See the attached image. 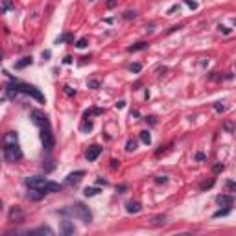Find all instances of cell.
I'll return each instance as SVG.
<instances>
[{
	"instance_id": "6da1fadb",
	"label": "cell",
	"mask_w": 236,
	"mask_h": 236,
	"mask_svg": "<svg viewBox=\"0 0 236 236\" xmlns=\"http://www.w3.org/2000/svg\"><path fill=\"white\" fill-rule=\"evenodd\" d=\"M4 90H6V96H7V98H15L18 92H22V94H28V96L35 98L39 103H44V96L41 94V90H39L37 87L28 85V83H20V81H17V79H11V83H7V85L4 87Z\"/></svg>"
},
{
	"instance_id": "7a4b0ae2",
	"label": "cell",
	"mask_w": 236,
	"mask_h": 236,
	"mask_svg": "<svg viewBox=\"0 0 236 236\" xmlns=\"http://www.w3.org/2000/svg\"><path fill=\"white\" fill-rule=\"evenodd\" d=\"M57 214L61 216H72V218H79L83 223H90L92 222V212L89 210V207H85L83 203H74L70 207H65L61 210H57Z\"/></svg>"
},
{
	"instance_id": "3957f363",
	"label": "cell",
	"mask_w": 236,
	"mask_h": 236,
	"mask_svg": "<svg viewBox=\"0 0 236 236\" xmlns=\"http://www.w3.org/2000/svg\"><path fill=\"white\" fill-rule=\"evenodd\" d=\"M2 153H4L6 162H17L22 159V150H20L18 142H4Z\"/></svg>"
},
{
	"instance_id": "277c9868",
	"label": "cell",
	"mask_w": 236,
	"mask_h": 236,
	"mask_svg": "<svg viewBox=\"0 0 236 236\" xmlns=\"http://www.w3.org/2000/svg\"><path fill=\"white\" fill-rule=\"evenodd\" d=\"M41 138H42L44 151L50 155V153H52V150H54V144H55V140H54V133H52V127H50V126L41 127Z\"/></svg>"
},
{
	"instance_id": "5b68a950",
	"label": "cell",
	"mask_w": 236,
	"mask_h": 236,
	"mask_svg": "<svg viewBox=\"0 0 236 236\" xmlns=\"http://www.w3.org/2000/svg\"><path fill=\"white\" fill-rule=\"evenodd\" d=\"M46 181L48 179H44V177H41V175H31V177H26L24 179V185L28 186V188H42L44 185H46Z\"/></svg>"
},
{
	"instance_id": "8992f818",
	"label": "cell",
	"mask_w": 236,
	"mask_h": 236,
	"mask_svg": "<svg viewBox=\"0 0 236 236\" xmlns=\"http://www.w3.org/2000/svg\"><path fill=\"white\" fill-rule=\"evenodd\" d=\"M83 175H85V172H83V170H78V172H72V174H68V175H66V179H65V186H72V185H78V183L83 179Z\"/></svg>"
},
{
	"instance_id": "52a82bcc",
	"label": "cell",
	"mask_w": 236,
	"mask_h": 236,
	"mask_svg": "<svg viewBox=\"0 0 236 236\" xmlns=\"http://www.w3.org/2000/svg\"><path fill=\"white\" fill-rule=\"evenodd\" d=\"M100 155H102V146H96V144H94V146H90V148L85 151V157H87V161H89V162H94Z\"/></svg>"
},
{
	"instance_id": "ba28073f",
	"label": "cell",
	"mask_w": 236,
	"mask_h": 236,
	"mask_svg": "<svg viewBox=\"0 0 236 236\" xmlns=\"http://www.w3.org/2000/svg\"><path fill=\"white\" fill-rule=\"evenodd\" d=\"M44 196H46V194H44L42 190H39V188H30V192L26 194V198H28L30 201H41Z\"/></svg>"
},
{
	"instance_id": "9c48e42d",
	"label": "cell",
	"mask_w": 236,
	"mask_h": 236,
	"mask_svg": "<svg viewBox=\"0 0 236 236\" xmlns=\"http://www.w3.org/2000/svg\"><path fill=\"white\" fill-rule=\"evenodd\" d=\"M216 203H218L220 207H233L234 198H233V196H227V194H222V196L216 198Z\"/></svg>"
},
{
	"instance_id": "30bf717a",
	"label": "cell",
	"mask_w": 236,
	"mask_h": 236,
	"mask_svg": "<svg viewBox=\"0 0 236 236\" xmlns=\"http://www.w3.org/2000/svg\"><path fill=\"white\" fill-rule=\"evenodd\" d=\"M76 233V227H74V223L70 222V220H65L63 223H61V234L68 236V234H74Z\"/></svg>"
},
{
	"instance_id": "8fae6325",
	"label": "cell",
	"mask_w": 236,
	"mask_h": 236,
	"mask_svg": "<svg viewBox=\"0 0 236 236\" xmlns=\"http://www.w3.org/2000/svg\"><path fill=\"white\" fill-rule=\"evenodd\" d=\"M140 209H142V205L138 201H127L126 203V210L129 214H137V212H140Z\"/></svg>"
},
{
	"instance_id": "7c38bea8",
	"label": "cell",
	"mask_w": 236,
	"mask_h": 236,
	"mask_svg": "<svg viewBox=\"0 0 236 236\" xmlns=\"http://www.w3.org/2000/svg\"><path fill=\"white\" fill-rule=\"evenodd\" d=\"M28 234H48V236H54V231L50 227H39V229H33V231H28Z\"/></svg>"
},
{
	"instance_id": "4fadbf2b",
	"label": "cell",
	"mask_w": 236,
	"mask_h": 236,
	"mask_svg": "<svg viewBox=\"0 0 236 236\" xmlns=\"http://www.w3.org/2000/svg\"><path fill=\"white\" fill-rule=\"evenodd\" d=\"M144 48H148V42L146 41H140V42H137L133 46H127V52H138V50H144Z\"/></svg>"
},
{
	"instance_id": "5bb4252c",
	"label": "cell",
	"mask_w": 236,
	"mask_h": 236,
	"mask_svg": "<svg viewBox=\"0 0 236 236\" xmlns=\"http://www.w3.org/2000/svg\"><path fill=\"white\" fill-rule=\"evenodd\" d=\"M31 63H33V59H31V57H22L20 61H17V63H15V68H26V66H28V65H31Z\"/></svg>"
},
{
	"instance_id": "9a60e30c",
	"label": "cell",
	"mask_w": 236,
	"mask_h": 236,
	"mask_svg": "<svg viewBox=\"0 0 236 236\" xmlns=\"http://www.w3.org/2000/svg\"><path fill=\"white\" fill-rule=\"evenodd\" d=\"M140 140H142L146 146H150V144H151V135H150V131H140Z\"/></svg>"
},
{
	"instance_id": "2e32d148",
	"label": "cell",
	"mask_w": 236,
	"mask_h": 236,
	"mask_svg": "<svg viewBox=\"0 0 236 236\" xmlns=\"http://www.w3.org/2000/svg\"><path fill=\"white\" fill-rule=\"evenodd\" d=\"M18 140V135H17V131H9L6 137H4V142H17Z\"/></svg>"
},
{
	"instance_id": "e0dca14e",
	"label": "cell",
	"mask_w": 236,
	"mask_h": 236,
	"mask_svg": "<svg viewBox=\"0 0 236 236\" xmlns=\"http://www.w3.org/2000/svg\"><path fill=\"white\" fill-rule=\"evenodd\" d=\"M234 129H236L234 122H231V120L223 122V131H225V133H234Z\"/></svg>"
},
{
	"instance_id": "ac0fdd59",
	"label": "cell",
	"mask_w": 236,
	"mask_h": 236,
	"mask_svg": "<svg viewBox=\"0 0 236 236\" xmlns=\"http://www.w3.org/2000/svg\"><path fill=\"white\" fill-rule=\"evenodd\" d=\"M92 114H103V109H98V107H94V109H90V111H85V118H90Z\"/></svg>"
},
{
	"instance_id": "d6986e66",
	"label": "cell",
	"mask_w": 236,
	"mask_h": 236,
	"mask_svg": "<svg viewBox=\"0 0 236 236\" xmlns=\"http://www.w3.org/2000/svg\"><path fill=\"white\" fill-rule=\"evenodd\" d=\"M135 150H137V140L129 138V140H127V144H126V151H129V153H131V151H135Z\"/></svg>"
},
{
	"instance_id": "ffe728a7",
	"label": "cell",
	"mask_w": 236,
	"mask_h": 236,
	"mask_svg": "<svg viewBox=\"0 0 236 236\" xmlns=\"http://www.w3.org/2000/svg\"><path fill=\"white\" fill-rule=\"evenodd\" d=\"M98 192H100V190H98V188H94V186H90V188H89V186H87V188H85V190H83V194H85V196H87V198H92V196H96V194H98Z\"/></svg>"
},
{
	"instance_id": "44dd1931",
	"label": "cell",
	"mask_w": 236,
	"mask_h": 236,
	"mask_svg": "<svg viewBox=\"0 0 236 236\" xmlns=\"http://www.w3.org/2000/svg\"><path fill=\"white\" fill-rule=\"evenodd\" d=\"M90 129H92V122H90L89 118H85V122L81 124V131H83V133H87V131H90Z\"/></svg>"
},
{
	"instance_id": "7402d4cb",
	"label": "cell",
	"mask_w": 236,
	"mask_h": 236,
	"mask_svg": "<svg viewBox=\"0 0 236 236\" xmlns=\"http://www.w3.org/2000/svg\"><path fill=\"white\" fill-rule=\"evenodd\" d=\"M225 188H227L229 192H236V181H233V179H227V181H225Z\"/></svg>"
},
{
	"instance_id": "603a6c76",
	"label": "cell",
	"mask_w": 236,
	"mask_h": 236,
	"mask_svg": "<svg viewBox=\"0 0 236 236\" xmlns=\"http://www.w3.org/2000/svg\"><path fill=\"white\" fill-rule=\"evenodd\" d=\"M87 44H89V39L87 37H81V39L76 41V48H85Z\"/></svg>"
},
{
	"instance_id": "cb8c5ba5",
	"label": "cell",
	"mask_w": 236,
	"mask_h": 236,
	"mask_svg": "<svg viewBox=\"0 0 236 236\" xmlns=\"http://www.w3.org/2000/svg\"><path fill=\"white\" fill-rule=\"evenodd\" d=\"M229 212H231V207H225V209H222V210L214 212V218H222V216H227Z\"/></svg>"
},
{
	"instance_id": "d4e9b609",
	"label": "cell",
	"mask_w": 236,
	"mask_h": 236,
	"mask_svg": "<svg viewBox=\"0 0 236 236\" xmlns=\"http://www.w3.org/2000/svg\"><path fill=\"white\" fill-rule=\"evenodd\" d=\"M15 216H20V218H22V212H20V209H15V207H13V209L9 210V220H15Z\"/></svg>"
},
{
	"instance_id": "484cf974",
	"label": "cell",
	"mask_w": 236,
	"mask_h": 236,
	"mask_svg": "<svg viewBox=\"0 0 236 236\" xmlns=\"http://www.w3.org/2000/svg\"><path fill=\"white\" fill-rule=\"evenodd\" d=\"M129 70H131L133 74H138V72L142 70V65H140V63H133V65L129 66Z\"/></svg>"
},
{
	"instance_id": "4316f807",
	"label": "cell",
	"mask_w": 236,
	"mask_h": 236,
	"mask_svg": "<svg viewBox=\"0 0 236 236\" xmlns=\"http://www.w3.org/2000/svg\"><path fill=\"white\" fill-rule=\"evenodd\" d=\"M87 85H89V89H100V81L98 79H89Z\"/></svg>"
},
{
	"instance_id": "83f0119b",
	"label": "cell",
	"mask_w": 236,
	"mask_h": 236,
	"mask_svg": "<svg viewBox=\"0 0 236 236\" xmlns=\"http://www.w3.org/2000/svg\"><path fill=\"white\" fill-rule=\"evenodd\" d=\"M135 17H137V11H126V13H124V18H126V20H131V18H135Z\"/></svg>"
},
{
	"instance_id": "f1b7e54d",
	"label": "cell",
	"mask_w": 236,
	"mask_h": 236,
	"mask_svg": "<svg viewBox=\"0 0 236 236\" xmlns=\"http://www.w3.org/2000/svg\"><path fill=\"white\" fill-rule=\"evenodd\" d=\"M214 111L216 113H225V105H222V102H218V103H214Z\"/></svg>"
},
{
	"instance_id": "f546056e",
	"label": "cell",
	"mask_w": 236,
	"mask_h": 236,
	"mask_svg": "<svg viewBox=\"0 0 236 236\" xmlns=\"http://www.w3.org/2000/svg\"><path fill=\"white\" fill-rule=\"evenodd\" d=\"M218 30H220V31H222L223 35H229V33H231V30H229V28H225V26H222V24L218 26Z\"/></svg>"
},
{
	"instance_id": "4dcf8cb0",
	"label": "cell",
	"mask_w": 236,
	"mask_h": 236,
	"mask_svg": "<svg viewBox=\"0 0 236 236\" xmlns=\"http://www.w3.org/2000/svg\"><path fill=\"white\" fill-rule=\"evenodd\" d=\"M205 159H207V155H205V153H201V151H199V153H196V161H199V162H203Z\"/></svg>"
},
{
	"instance_id": "1f68e13d",
	"label": "cell",
	"mask_w": 236,
	"mask_h": 236,
	"mask_svg": "<svg viewBox=\"0 0 236 236\" xmlns=\"http://www.w3.org/2000/svg\"><path fill=\"white\" fill-rule=\"evenodd\" d=\"M223 168H225L223 164H216V166L212 168V172H214V174H220V172H223Z\"/></svg>"
},
{
	"instance_id": "d6a6232c",
	"label": "cell",
	"mask_w": 236,
	"mask_h": 236,
	"mask_svg": "<svg viewBox=\"0 0 236 236\" xmlns=\"http://www.w3.org/2000/svg\"><path fill=\"white\" fill-rule=\"evenodd\" d=\"M164 220H166L164 216H159V218H155V220H153V225H161V223H164Z\"/></svg>"
},
{
	"instance_id": "836d02e7",
	"label": "cell",
	"mask_w": 236,
	"mask_h": 236,
	"mask_svg": "<svg viewBox=\"0 0 236 236\" xmlns=\"http://www.w3.org/2000/svg\"><path fill=\"white\" fill-rule=\"evenodd\" d=\"M65 92H66L68 96H74V94H76V89H72V87H65Z\"/></svg>"
},
{
	"instance_id": "e575fe53",
	"label": "cell",
	"mask_w": 236,
	"mask_h": 236,
	"mask_svg": "<svg viewBox=\"0 0 236 236\" xmlns=\"http://www.w3.org/2000/svg\"><path fill=\"white\" fill-rule=\"evenodd\" d=\"M186 2V6H190L192 9H198V2H194V0H185Z\"/></svg>"
},
{
	"instance_id": "d590c367",
	"label": "cell",
	"mask_w": 236,
	"mask_h": 236,
	"mask_svg": "<svg viewBox=\"0 0 236 236\" xmlns=\"http://www.w3.org/2000/svg\"><path fill=\"white\" fill-rule=\"evenodd\" d=\"M118 166H120V161H116V159H113V161H111V168H113V170H116Z\"/></svg>"
},
{
	"instance_id": "8d00e7d4",
	"label": "cell",
	"mask_w": 236,
	"mask_h": 236,
	"mask_svg": "<svg viewBox=\"0 0 236 236\" xmlns=\"http://www.w3.org/2000/svg\"><path fill=\"white\" fill-rule=\"evenodd\" d=\"M155 181L157 183H168V177L166 175H161V177H155Z\"/></svg>"
},
{
	"instance_id": "74e56055",
	"label": "cell",
	"mask_w": 236,
	"mask_h": 236,
	"mask_svg": "<svg viewBox=\"0 0 236 236\" xmlns=\"http://www.w3.org/2000/svg\"><path fill=\"white\" fill-rule=\"evenodd\" d=\"M124 107H126V102H124V100H120V102L116 103V109H124Z\"/></svg>"
},
{
	"instance_id": "f35d334b",
	"label": "cell",
	"mask_w": 236,
	"mask_h": 236,
	"mask_svg": "<svg viewBox=\"0 0 236 236\" xmlns=\"http://www.w3.org/2000/svg\"><path fill=\"white\" fill-rule=\"evenodd\" d=\"M96 183H98V185H103V186H107V181H105V179H102V177H98V179H96Z\"/></svg>"
},
{
	"instance_id": "ab89813d",
	"label": "cell",
	"mask_w": 236,
	"mask_h": 236,
	"mask_svg": "<svg viewBox=\"0 0 236 236\" xmlns=\"http://www.w3.org/2000/svg\"><path fill=\"white\" fill-rule=\"evenodd\" d=\"M9 7H11V2L9 0H4V11H7Z\"/></svg>"
},
{
	"instance_id": "60d3db41",
	"label": "cell",
	"mask_w": 236,
	"mask_h": 236,
	"mask_svg": "<svg viewBox=\"0 0 236 236\" xmlns=\"http://www.w3.org/2000/svg\"><path fill=\"white\" fill-rule=\"evenodd\" d=\"M114 6H116V0H109V2H107V7H109V9H113Z\"/></svg>"
},
{
	"instance_id": "b9f144b4",
	"label": "cell",
	"mask_w": 236,
	"mask_h": 236,
	"mask_svg": "<svg viewBox=\"0 0 236 236\" xmlns=\"http://www.w3.org/2000/svg\"><path fill=\"white\" fill-rule=\"evenodd\" d=\"M63 63H65V65H70V63H72V57H70V55H66V57L63 59Z\"/></svg>"
},
{
	"instance_id": "7bdbcfd3",
	"label": "cell",
	"mask_w": 236,
	"mask_h": 236,
	"mask_svg": "<svg viewBox=\"0 0 236 236\" xmlns=\"http://www.w3.org/2000/svg\"><path fill=\"white\" fill-rule=\"evenodd\" d=\"M146 120H148V122H150V124H157V120H155V116H148V118H146Z\"/></svg>"
},
{
	"instance_id": "ee69618b",
	"label": "cell",
	"mask_w": 236,
	"mask_h": 236,
	"mask_svg": "<svg viewBox=\"0 0 236 236\" xmlns=\"http://www.w3.org/2000/svg\"><path fill=\"white\" fill-rule=\"evenodd\" d=\"M42 57H44V59H48V57H50V50H46V52H42Z\"/></svg>"
},
{
	"instance_id": "f6af8a7d",
	"label": "cell",
	"mask_w": 236,
	"mask_h": 236,
	"mask_svg": "<svg viewBox=\"0 0 236 236\" xmlns=\"http://www.w3.org/2000/svg\"><path fill=\"white\" fill-rule=\"evenodd\" d=\"M131 118H138V111H131Z\"/></svg>"
},
{
	"instance_id": "bcb514c9",
	"label": "cell",
	"mask_w": 236,
	"mask_h": 236,
	"mask_svg": "<svg viewBox=\"0 0 236 236\" xmlns=\"http://www.w3.org/2000/svg\"><path fill=\"white\" fill-rule=\"evenodd\" d=\"M118 190H120V192H124V190H127V186H126V185H120V186H118Z\"/></svg>"
},
{
	"instance_id": "7dc6e473",
	"label": "cell",
	"mask_w": 236,
	"mask_h": 236,
	"mask_svg": "<svg viewBox=\"0 0 236 236\" xmlns=\"http://www.w3.org/2000/svg\"><path fill=\"white\" fill-rule=\"evenodd\" d=\"M234 26H236V20H234Z\"/></svg>"
},
{
	"instance_id": "c3c4849f",
	"label": "cell",
	"mask_w": 236,
	"mask_h": 236,
	"mask_svg": "<svg viewBox=\"0 0 236 236\" xmlns=\"http://www.w3.org/2000/svg\"><path fill=\"white\" fill-rule=\"evenodd\" d=\"M90 2H94V0H90Z\"/></svg>"
}]
</instances>
